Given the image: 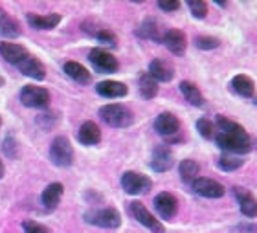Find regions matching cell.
Instances as JSON below:
<instances>
[{"instance_id": "obj_18", "label": "cell", "mask_w": 257, "mask_h": 233, "mask_svg": "<svg viewBox=\"0 0 257 233\" xmlns=\"http://www.w3.org/2000/svg\"><path fill=\"white\" fill-rule=\"evenodd\" d=\"M19 70H21L22 74L26 75V77H32L35 81H43L46 77V68H44V64L39 61L37 57H33V55H28L21 64H17Z\"/></svg>"}, {"instance_id": "obj_40", "label": "cell", "mask_w": 257, "mask_h": 233, "mask_svg": "<svg viewBox=\"0 0 257 233\" xmlns=\"http://www.w3.org/2000/svg\"><path fill=\"white\" fill-rule=\"evenodd\" d=\"M215 4L219 6V8H226V6H228V2H215Z\"/></svg>"}, {"instance_id": "obj_32", "label": "cell", "mask_w": 257, "mask_h": 233, "mask_svg": "<svg viewBox=\"0 0 257 233\" xmlns=\"http://www.w3.org/2000/svg\"><path fill=\"white\" fill-rule=\"evenodd\" d=\"M188 8L195 19H206L208 15V4L204 0H189Z\"/></svg>"}, {"instance_id": "obj_20", "label": "cell", "mask_w": 257, "mask_h": 233, "mask_svg": "<svg viewBox=\"0 0 257 233\" xmlns=\"http://www.w3.org/2000/svg\"><path fill=\"white\" fill-rule=\"evenodd\" d=\"M0 55H2L4 61H8V63L21 64L30 53H28L26 48L17 43H0Z\"/></svg>"}, {"instance_id": "obj_26", "label": "cell", "mask_w": 257, "mask_h": 233, "mask_svg": "<svg viewBox=\"0 0 257 233\" xmlns=\"http://www.w3.org/2000/svg\"><path fill=\"white\" fill-rule=\"evenodd\" d=\"M138 35L142 39H151V41H156V43H162V39H164L160 24L155 19H145L142 22V26L138 28Z\"/></svg>"}, {"instance_id": "obj_11", "label": "cell", "mask_w": 257, "mask_h": 233, "mask_svg": "<svg viewBox=\"0 0 257 233\" xmlns=\"http://www.w3.org/2000/svg\"><path fill=\"white\" fill-rule=\"evenodd\" d=\"M151 169L156 171V173H166L175 165V156H173L171 149L167 145H156L155 151H153V156H151Z\"/></svg>"}, {"instance_id": "obj_33", "label": "cell", "mask_w": 257, "mask_h": 233, "mask_svg": "<svg viewBox=\"0 0 257 233\" xmlns=\"http://www.w3.org/2000/svg\"><path fill=\"white\" fill-rule=\"evenodd\" d=\"M195 46L198 50H215L220 46V41L217 37H209V35H200L195 39Z\"/></svg>"}, {"instance_id": "obj_35", "label": "cell", "mask_w": 257, "mask_h": 233, "mask_svg": "<svg viewBox=\"0 0 257 233\" xmlns=\"http://www.w3.org/2000/svg\"><path fill=\"white\" fill-rule=\"evenodd\" d=\"M96 39L101 44H108V46H116V43H118L116 35H114L110 30H107V28H101V30L96 33Z\"/></svg>"}, {"instance_id": "obj_4", "label": "cell", "mask_w": 257, "mask_h": 233, "mask_svg": "<svg viewBox=\"0 0 257 233\" xmlns=\"http://www.w3.org/2000/svg\"><path fill=\"white\" fill-rule=\"evenodd\" d=\"M215 143L226 154H235V156L250 153L253 147L250 138H241V136H231V134H222V133H217Z\"/></svg>"}, {"instance_id": "obj_42", "label": "cell", "mask_w": 257, "mask_h": 233, "mask_svg": "<svg viewBox=\"0 0 257 233\" xmlns=\"http://www.w3.org/2000/svg\"><path fill=\"white\" fill-rule=\"evenodd\" d=\"M253 103H255V105H257V95H255V97H253Z\"/></svg>"}, {"instance_id": "obj_22", "label": "cell", "mask_w": 257, "mask_h": 233, "mask_svg": "<svg viewBox=\"0 0 257 233\" xmlns=\"http://www.w3.org/2000/svg\"><path fill=\"white\" fill-rule=\"evenodd\" d=\"M77 140L83 145H97L101 142V131L94 122H85L77 131Z\"/></svg>"}, {"instance_id": "obj_5", "label": "cell", "mask_w": 257, "mask_h": 233, "mask_svg": "<svg viewBox=\"0 0 257 233\" xmlns=\"http://www.w3.org/2000/svg\"><path fill=\"white\" fill-rule=\"evenodd\" d=\"M21 101L24 106H30V108H48L50 101H52V95L46 88L43 86H33L28 85L21 90Z\"/></svg>"}, {"instance_id": "obj_7", "label": "cell", "mask_w": 257, "mask_h": 233, "mask_svg": "<svg viewBox=\"0 0 257 233\" xmlns=\"http://www.w3.org/2000/svg\"><path fill=\"white\" fill-rule=\"evenodd\" d=\"M88 61H90L92 66H94L97 72H101V74H114V72H118V68H119L118 59L114 57L110 52L103 50V48H94V50H90Z\"/></svg>"}, {"instance_id": "obj_28", "label": "cell", "mask_w": 257, "mask_h": 233, "mask_svg": "<svg viewBox=\"0 0 257 233\" xmlns=\"http://www.w3.org/2000/svg\"><path fill=\"white\" fill-rule=\"evenodd\" d=\"M180 92H182V95L186 97V101H188L189 105H193V106L204 105V95H202V92L198 90L197 85H193L189 81H182V83H180Z\"/></svg>"}, {"instance_id": "obj_29", "label": "cell", "mask_w": 257, "mask_h": 233, "mask_svg": "<svg viewBox=\"0 0 257 233\" xmlns=\"http://www.w3.org/2000/svg\"><path fill=\"white\" fill-rule=\"evenodd\" d=\"M244 165V160L241 156H235V154H222L219 160H217V167L220 171H226V173H231V171H237L239 167Z\"/></svg>"}, {"instance_id": "obj_2", "label": "cell", "mask_w": 257, "mask_h": 233, "mask_svg": "<svg viewBox=\"0 0 257 233\" xmlns=\"http://www.w3.org/2000/svg\"><path fill=\"white\" fill-rule=\"evenodd\" d=\"M85 220L97 228L116 229L121 226V215L116 207H101V209H92L85 213Z\"/></svg>"}, {"instance_id": "obj_34", "label": "cell", "mask_w": 257, "mask_h": 233, "mask_svg": "<svg viewBox=\"0 0 257 233\" xmlns=\"http://www.w3.org/2000/svg\"><path fill=\"white\" fill-rule=\"evenodd\" d=\"M2 151H4V154L8 158H17L19 156V142L13 136H8L2 142Z\"/></svg>"}, {"instance_id": "obj_3", "label": "cell", "mask_w": 257, "mask_h": 233, "mask_svg": "<svg viewBox=\"0 0 257 233\" xmlns=\"http://www.w3.org/2000/svg\"><path fill=\"white\" fill-rule=\"evenodd\" d=\"M50 160L57 167H70L74 162V149L66 136H57L50 145Z\"/></svg>"}, {"instance_id": "obj_17", "label": "cell", "mask_w": 257, "mask_h": 233, "mask_svg": "<svg viewBox=\"0 0 257 233\" xmlns=\"http://www.w3.org/2000/svg\"><path fill=\"white\" fill-rule=\"evenodd\" d=\"M96 92L101 97H107V99H118V97H125L128 94L127 85L119 83V81H101L96 85Z\"/></svg>"}, {"instance_id": "obj_15", "label": "cell", "mask_w": 257, "mask_h": 233, "mask_svg": "<svg viewBox=\"0 0 257 233\" xmlns=\"http://www.w3.org/2000/svg\"><path fill=\"white\" fill-rule=\"evenodd\" d=\"M233 195L239 200V207H241V213L244 217H257V200L250 191H246L244 187H233Z\"/></svg>"}, {"instance_id": "obj_23", "label": "cell", "mask_w": 257, "mask_h": 233, "mask_svg": "<svg viewBox=\"0 0 257 233\" xmlns=\"http://www.w3.org/2000/svg\"><path fill=\"white\" fill-rule=\"evenodd\" d=\"M215 127L219 129V133L222 134H231V136H241V138H250L248 136V133L244 131V127L242 125H239L237 122H233V120H230V118L226 116H217L215 118Z\"/></svg>"}, {"instance_id": "obj_38", "label": "cell", "mask_w": 257, "mask_h": 233, "mask_svg": "<svg viewBox=\"0 0 257 233\" xmlns=\"http://www.w3.org/2000/svg\"><path fill=\"white\" fill-rule=\"evenodd\" d=\"M233 233H257V224H239Z\"/></svg>"}, {"instance_id": "obj_9", "label": "cell", "mask_w": 257, "mask_h": 233, "mask_svg": "<svg viewBox=\"0 0 257 233\" xmlns=\"http://www.w3.org/2000/svg\"><path fill=\"white\" fill-rule=\"evenodd\" d=\"M191 189L197 193V195L204 196V198H220L224 196L226 189L222 184H219L213 178H204V176H198L197 180L191 184Z\"/></svg>"}, {"instance_id": "obj_43", "label": "cell", "mask_w": 257, "mask_h": 233, "mask_svg": "<svg viewBox=\"0 0 257 233\" xmlns=\"http://www.w3.org/2000/svg\"><path fill=\"white\" fill-rule=\"evenodd\" d=\"M0 125H2V118H0Z\"/></svg>"}, {"instance_id": "obj_24", "label": "cell", "mask_w": 257, "mask_h": 233, "mask_svg": "<svg viewBox=\"0 0 257 233\" xmlns=\"http://www.w3.org/2000/svg\"><path fill=\"white\" fill-rule=\"evenodd\" d=\"M21 24L11 15H8L4 10H0V35L6 39H17L21 37Z\"/></svg>"}, {"instance_id": "obj_21", "label": "cell", "mask_w": 257, "mask_h": 233, "mask_svg": "<svg viewBox=\"0 0 257 233\" xmlns=\"http://www.w3.org/2000/svg\"><path fill=\"white\" fill-rule=\"evenodd\" d=\"M63 72L68 75L70 79H74L75 83H81V85H88L92 81L90 72L81 63H77V61H66L63 64Z\"/></svg>"}, {"instance_id": "obj_12", "label": "cell", "mask_w": 257, "mask_h": 233, "mask_svg": "<svg viewBox=\"0 0 257 233\" xmlns=\"http://www.w3.org/2000/svg\"><path fill=\"white\" fill-rule=\"evenodd\" d=\"M153 204H155L156 213H158L162 218H166V220L175 218V215H177V211H178V200L175 198V195L167 193V191L158 193V195L155 196V202H153Z\"/></svg>"}, {"instance_id": "obj_30", "label": "cell", "mask_w": 257, "mask_h": 233, "mask_svg": "<svg viewBox=\"0 0 257 233\" xmlns=\"http://www.w3.org/2000/svg\"><path fill=\"white\" fill-rule=\"evenodd\" d=\"M140 94L145 99H153L158 94V83L149 74H144L140 77Z\"/></svg>"}, {"instance_id": "obj_6", "label": "cell", "mask_w": 257, "mask_h": 233, "mask_svg": "<svg viewBox=\"0 0 257 233\" xmlns=\"http://www.w3.org/2000/svg\"><path fill=\"white\" fill-rule=\"evenodd\" d=\"M121 187L127 195H144L153 187V180L149 176L136 173V171H127L121 176Z\"/></svg>"}, {"instance_id": "obj_13", "label": "cell", "mask_w": 257, "mask_h": 233, "mask_svg": "<svg viewBox=\"0 0 257 233\" xmlns=\"http://www.w3.org/2000/svg\"><path fill=\"white\" fill-rule=\"evenodd\" d=\"M64 195V186L61 182H52L44 187L43 193H41V206L46 209V211H54L55 207L59 206L61 198Z\"/></svg>"}, {"instance_id": "obj_41", "label": "cell", "mask_w": 257, "mask_h": 233, "mask_svg": "<svg viewBox=\"0 0 257 233\" xmlns=\"http://www.w3.org/2000/svg\"><path fill=\"white\" fill-rule=\"evenodd\" d=\"M6 85V79H4V77H2V75H0V88H2V86H4Z\"/></svg>"}, {"instance_id": "obj_39", "label": "cell", "mask_w": 257, "mask_h": 233, "mask_svg": "<svg viewBox=\"0 0 257 233\" xmlns=\"http://www.w3.org/2000/svg\"><path fill=\"white\" fill-rule=\"evenodd\" d=\"M4 173H6L4 162H2V158H0V178H4Z\"/></svg>"}, {"instance_id": "obj_10", "label": "cell", "mask_w": 257, "mask_h": 233, "mask_svg": "<svg viewBox=\"0 0 257 233\" xmlns=\"http://www.w3.org/2000/svg\"><path fill=\"white\" fill-rule=\"evenodd\" d=\"M155 131L164 138H175L180 133V122L171 112H162L155 120Z\"/></svg>"}, {"instance_id": "obj_14", "label": "cell", "mask_w": 257, "mask_h": 233, "mask_svg": "<svg viewBox=\"0 0 257 233\" xmlns=\"http://www.w3.org/2000/svg\"><path fill=\"white\" fill-rule=\"evenodd\" d=\"M162 43L166 44L167 50L171 53H175V55H184V53H186V48H188L186 33L180 32V30H169V32H166Z\"/></svg>"}, {"instance_id": "obj_16", "label": "cell", "mask_w": 257, "mask_h": 233, "mask_svg": "<svg viewBox=\"0 0 257 233\" xmlns=\"http://www.w3.org/2000/svg\"><path fill=\"white\" fill-rule=\"evenodd\" d=\"M147 74L156 83H169L173 79V75H175V68L167 61H164V59H155V61H151Z\"/></svg>"}, {"instance_id": "obj_31", "label": "cell", "mask_w": 257, "mask_h": 233, "mask_svg": "<svg viewBox=\"0 0 257 233\" xmlns=\"http://www.w3.org/2000/svg\"><path fill=\"white\" fill-rule=\"evenodd\" d=\"M197 131L198 134L206 140H213L217 136V129H215V123L209 122L208 118H200L197 122Z\"/></svg>"}, {"instance_id": "obj_27", "label": "cell", "mask_w": 257, "mask_h": 233, "mask_svg": "<svg viewBox=\"0 0 257 233\" xmlns=\"http://www.w3.org/2000/svg\"><path fill=\"white\" fill-rule=\"evenodd\" d=\"M198 173H200V165L191 158H186L180 162L178 165V175L186 184H193V182L198 178Z\"/></svg>"}, {"instance_id": "obj_37", "label": "cell", "mask_w": 257, "mask_h": 233, "mask_svg": "<svg viewBox=\"0 0 257 233\" xmlns=\"http://www.w3.org/2000/svg\"><path fill=\"white\" fill-rule=\"evenodd\" d=\"M158 8L162 11H166V13H175V11L180 10V2L178 0H160Z\"/></svg>"}, {"instance_id": "obj_36", "label": "cell", "mask_w": 257, "mask_h": 233, "mask_svg": "<svg viewBox=\"0 0 257 233\" xmlns=\"http://www.w3.org/2000/svg\"><path fill=\"white\" fill-rule=\"evenodd\" d=\"M22 229H24V233H52L50 228H46L44 224L35 222V220H24L22 222Z\"/></svg>"}, {"instance_id": "obj_8", "label": "cell", "mask_w": 257, "mask_h": 233, "mask_svg": "<svg viewBox=\"0 0 257 233\" xmlns=\"http://www.w3.org/2000/svg\"><path fill=\"white\" fill-rule=\"evenodd\" d=\"M128 211H131V215H133L142 226H145V228L151 229L153 233H164L162 222L142 204V202H138V200L131 202V204H128Z\"/></svg>"}, {"instance_id": "obj_25", "label": "cell", "mask_w": 257, "mask_h": 233, "mask_svg": "<svg viewBox=\"0 0 257 233\" xmlns=\"http://www.w3.org/2000/svg\"><path fill=\"white\" fill-rule=\"evenodd\" d=\"M231 90L235 94L242 95V97H253V92H255V83L252 81V77L248 75H235L230 83Z\"/></svg>"}, {"instance_id": "obj_1", "label": "cell", "mask_w": 257, "mask_h": 233, "mask_svg": "<svg viewBox=\"0 0 257 233\" xmlns=\"http://www.w3.org/2000/svg\"><path fill=\"white\" fill-rule=\"evenodd\" d=\"M99 118L107 123L108 127L114 129H125L128 125H133L134 116L131 108H127L121 103H110V105H103L99 108Z\"/></svg>"}, {"instance_id": "obj_19", "label": "cell", "mask_w": 257, "mask_h": 233, "mask_svg": "<svg viewBox=\"0 0 257 233\" xmlns=\"http://www.w3.org/2000/svg\"><path fill=\"white\" fill-rule=\"evenodd\" d=\"M28 24L33 28V30H54V28L59 26L61 15L57 13H50V15H37V13H28Z\"/></svg>"}]
</instances>
